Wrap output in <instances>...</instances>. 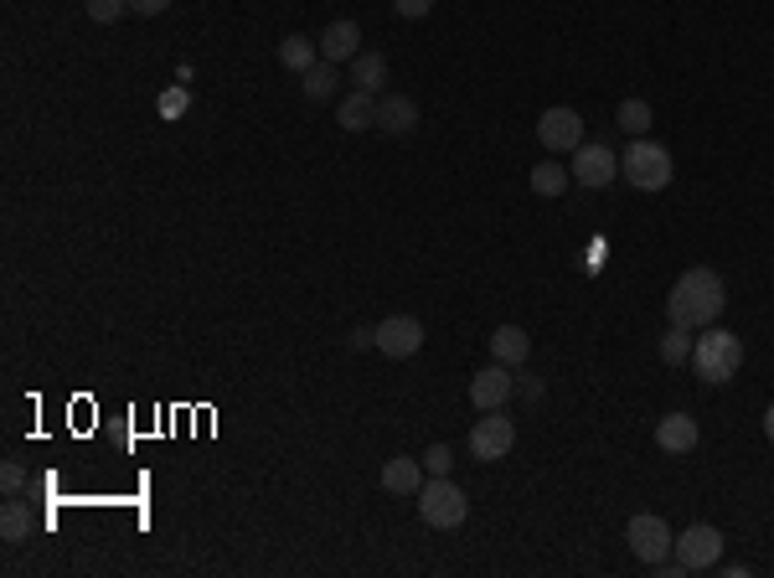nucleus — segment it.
I'll list each match as a JSON object with an SVG mask.
<instances>
[{"mask_svg":"<svg viewBox=\"0 0 774 578\" xmlns=\"http://www.w3.org/2000/svg\"><path fill=\"white\" fill-rule=\"evenodd\" d=\"M729 305V284L723 274L707 264H692L682 280L671 284L666 295V321L682 331H702V326H717V315Z\"/></svg>","mask_w":774,"mask_h":578,"instance_id":"f257e3e1","label":"nucleus"},{"mask_svg":"<svg viewBox=\"0 0 774 578\" xmlns=\"http://www.w3.org/2000/svg\"><path fill=\"white\" fill-rule=\"evenodd\" d=\"M352 83H357V93H383V83H387L383 52H357V58H352Z\"/></svg>","mask_w":774,"mask_h":578,"instance_id":"a211bd4d","label":"nucleus"},{"mask_svg":"<svg viewBox=\"0 0 774 578\" xmlns=\"http://www.w3.org/2000/svg\"><path fill=\"white\" fill-rule=\"evenodd\" d=\"M83 11H89L99 27H114V21L130 11V0H83Z\"/></svg>","mask_w":774,"mask_h":578,"instance_id":"a878e982","label":"nucleus"},{"mask_svg":"<svg viewBox=\"0 0 774 578\" xmlns=\"http://www.w3.org/2000/svg\"><path fill=\"white\" fill-rule=\"evenodd\" d=\"M424 480H429V470H424V460H408V455H393V460L383 465V490H387V496H418V490H424Z\"/></svg>","mask_w":774,"mask_h":578,"instance_id":"ddd939ff","label":"nucleus"},{"mask_svg":"<svg viewBox=\"0 0 774 578\" xmlns=\"http://www.w3.org/2000/svg\"><path fill=\"white\" fill-rule=\"evenodd\" d=\"M373 331H377V352L393 356V362H408V356H418V346H424V326H418L414 315H387Z\"/></svg>","mask_w":774,"mask_h":578,"instance_id":"9d476101","label":"nucleus"},{"mask_svg":"<svg viewBox=\"0 0 774 578\" xmlns=\"http://www.w3.org/2000/svg\"><path fill=\"white\" fill-rule=\"evenodd\" d=\"M414 501H418L424 527H434V533H455V527H465V517H470V496H465L449 475H429Z\"/></svg>","mask_w":774,"mask_h":578,"instance_id":"7ed1b4c3","label":"nucleus"},{"mask_svg":"<svg viewBox=\"0 0 774 578\" xmlns=\"http://www.w3.org/2000/svg\"><path fill=\"white\" fill-rule=\"evenodd\" d=\"M671 558H682L686 574H702V568H717L723 564V533L713 521H692L686 533H676V548Z\"/></svg>","mask_w":774,"mask_h":578,"instance_id":"0eeeda50","label":"nucleus"},{"mask_svg":"<svg viewBox=\"0 0 774 578\" xmlns=\"http://www.w3.org/2000/svg\"><path fill=\"white\" fill-rule=\"evenodd\" d=\"M336 83H342V73H336V62H315L310 73H299V89H305V99H315V104H326V99H336Z\"/></svg>","mask_w":774,"mask_h":578,"instance_id":"aec40b11","label":"nucleus"},{"mask_svg":"<svg viewBox=\"0 0 774 578\" xmlns=\"http://www.w3.org/2000/svg\"><path fill=\"white\" fill-rule=\"evenodd\" d=\"M568 171L579 181L583 192H604L614 176H620V155L610 145H599V140H583L573 155H568Z\"/></svg>","mask_w":774,"mask_h":578,"instance_id":"423d86ee","label":"nucleus"},{"mask_svg":"<svg viewBox=\"0 0 774 578\" xmlns=\"http://www.w3.org/2000/svg\"><path fill=\"white\" fill-rule=\"evenodd\" d=\"M352 346H357V352H367V346H377V331H373V326L352 331Z\"/></svg>","mask_w":774,"mask_h":578,"instance_id":"7c9ffc66","label":"nucleus"},{"mask_svg":"<svg viewBox=\"0 0 774 578\" xmlns=\"http://www.w3.org/2000/svg\"><path fill=\"white\" fill-rule=\"evenodd\" d=\"M377 130H387V134L418 130V104L408 93H377Z\"/></svg>","mask_w":774,"mask_h":578,"instance_id":"2eb2a0df","label":"nucleus"},{"mask_svg":"<svg viewBox=\"0 0 774 578\" xmlns=\"http://www.w3.org/2000/svg\"><path fill=\"white\" fill-rule=\"evenodd\" d=\"M661 362H666V367H686V362H692V331L671 326L666 336H661Z\"/></svg>","mask_w":774,"mask_h":578,"instance_id":"b1692460","label":"nucleus"},{"mask_svg":"<svg viewBox=\"0 0 774 578\" xmlns=\"http://www.w3.org/2000/svg\"><path fill=\"white\" fill-rule=\"evenodd\" d=\"M511 393H517V377H511V367H501V362H491V367H480L476 377H470V403H476L480 414L507 408Z\"/></svg>","mask_w":774,"mask_h":578,"instance_id":"9b49d317","label":"nucleus"},{"mask_svg":"<svg viewBox=\"0 0 774 578\" xmlns=\"http://www.w3.org/2000/svg\"><path fill=\"white\" fill-rule=\"evenodd\" d=\"M155 109H161V119H181L186 109H192V89H181V83H171V89H161V99H155Z\"/></svg>","mask_w":774,"mask_h":578,"instance_id":"393cba45","label":"nucleus"},{"mask_svg":"<svg viewBox=\"0 0 774 578\" xmlns=\"http://www.w3.org/2000/svg\"><path fill=\"white\" fill-rule=\"evenodd\" d=\"M0 486H6V496H16V490L27 486V470H21L16 460H6V465H0Z\"/></svg>","mask_w":774,"mask_h":578,"instance_id":"c85d7f7f","label":"nucleus"},{"mask_svg":"<svg viewBox=\"0 0 774 578\" xmlns=\"http://www.w3.org/2000/svg\"><path fill=\"white\" fill-rule=\"evenodd\" d=\"M697 439H702V429L692 414H666L655 424V449H661V455H692Z\"/></svg>","mask_w":774,"mask_h":578,"instance_id":"f8f14e48","label":"nucleus"},{"mask_svg":"<svg viewBox=\"0 0 774 578\" xmlns=\"http://www.w3.org/2000/svg\"><path fill=\"white\" fill-rule=\"evenodd\" d=\"M130 11L134 16H165L171 11V0H130Z\"/></svg>","mask_w":774,"mask_h":578,"instance_id":"c756f323","label":"nucleus"},{"mask_svg":"<svg viewBox=\"0 0 774 578\" xmlns=\"http://www.w3.org/2000/svg\"><path fill=\"white\" fill-rule=\"evenodd\" d=\"M614 124H620L630 140H641V134H651L655 114H651V104H645V99H625V104L614 109Z\"/></svg>","mask_w":774,"mask_h":578,"instance_id":"5701e85b","label":"nucleus"},{"mask_svg":"<svg viewBox=\"0 0 774 578\" xmlns=\"http://www.w3.org/2000/svg\"><path fill=\"white\" fill-rule=\"evenodd\" d=\"M393 11H398L403 21H424V16L434 11V0H393Z\"/></svg>","mask_w":774,"mask_h":578,"instance_id":"cd10ccee","label":"nucleus"},{"mask_svg":"<svg viewBox=\"0 0 774 578\" xmlns=\"http://www.w3.org/2000/svg\"><path fill=\"white\" fill-rule=\"evenodd\" d=\"M357 52H361V27L357 21H330V27L320 31V58L326 62L342 68V62H352Z\"/></svg>","mask_w":774,"mask_h":578,"instance_id":"4468645a","label":"nucleus"},{"mask_svg":"<svg viewBox=\"0 0 774 578\" xmlns=\"http://www.w3.org/2000/svg\"><path fill=\"white\" fill-rule=\"evenodd\" d=\"M511 445H517V424H511L501 408H496V414H480V424L470 429V455H476L480 465H491V460H507Z\"/></svg>","mask_w":774,"mask_h":578,"instance_id":"6e6552de","label":"nucleus"},{"mask_svg":"<svg viewBox=\"0 0 774 578\" xmlns=\"http://www.w3.org/2000/svg\"><path fill=\"white\" fill-rule=\"evenodd\" d=\"M764 434H770V445H774V403L764 408Z\"/></svg>","mask_w":774,"mask_h":578,"instance_id":"473e14b6","label":"nucleus"},{"mask_svg":"<svg viewBox=\"0 0 774 578\" xmlns=\"http://www.w3.org/2000/svg\"><path fill=\"white\" fill-rule=\"evenodd\" d=\"M744 367V342L733 331H717V326H702V336L692 342V372L702 383H733Z\"/></svg>","mask_w":774,"mask_h":578,"instance_id":"f03ea898","label":"nucleus"},{"mask_svg":"<svg viewBox=\"0 0 774 578\" xmlns=\"http://www.w3.org/2000/svg\"><path fill=\"white\" fill-rule=\"evenodd\" d=\"M671 150L666 145H655V140H630V150L620 155V176L635 186V192H666L671 186Z\"/></svg>","mask_w":774,"mask_h":578,"instance_id":"20e7f679","label":"nucleus"},{"mask_svg":"<svg viewBox=\"0 0 774 578\" xmlns=\"http://www.w3.org/2000/svg\"><path fill=\"white\" fill-rule=\"evenodd\" d=\"M424 470H429V475H449V470H455V449H449V445H429V449H424Z\"/></svg>","mask_w":774,"mask_h":578,"instance_id":"bb28decb","label":"nucleus"},{"mask_svg":"<svg viewBox=\"0 0 774 578\" xmlns=\"http://www.w3.org/2000/svg\"><path fill=\"white\" fill-rule=\"evenodd\" d=\"M315 62H320V42H310V37H284L279 42V68H289V73H310Z\"/></svg>","mask_w":774,"mask_h":578,"instance_id":"6ab92c4d","label":"nucleus"},{"mask_svg":"<svg viewBox=\"0 0 774 578\" xmlns=\"http://www.w3.org/2000/svg\"><path fill=\"white\" fill-rule=\"evenodd\" d=\"M336 124L352 130V134L377 130V93H357V89H352L342 104H336Z\"/></svg>","mask_w":774,"mask_h":578,"instance_id":"f3484780","label":"nucleus"},{"mask_svg":"<svg viewBox=\"0 0 774 578\" xmlns=\"http://www.w3.org/2000/svg\"><path fill=\"white\" fill-rule=\"evenodd\" d=\"M537 140H542V150H552V155H573V150L583 145V119L573 114V109H542V119H537Z\"/></svg>","mask_w":774,"mask_h":578,"instance_id":"1a4fd4ad","label":"nucleus"},{"mask_svg":"<svg viewBox=\"0 0 774 578\" xmlns=\"http://www.w3.org/2000/svg\"><path fill=\"white\" fill-rule=\"evenodd\" d=\"M527 356H532V336L521 326L491 331V362H501V367H527Z\"/></svg>","mask_w":774,"mask_h":578,"instance_id":"dca6fc26","label":"nucleus"},{"mask_svg":"<svg viewBox=\"0 0 774 578\" xmlns=\"http://www.w3.org/2000/svg\"><path fill=\"white\" fill-rule=\"evenodd\" d=\"M521 398H542V383H537V377H521Z\"/></svg>","mask_w":774,"mask_h":578,"instance_id":"2f4dec72","label":"nucleus"},{"mask_svg":"<svg viewBox=\"0 0 774 578\" xmlns=\"http://www.w3.org/2000/svg\"><path fill=\"white\" fill-rule=\"evenodd\" d=\"M625 542H630V552H635L645 568H655V564H666V558H671V548H676V533L666 527V517L641 511V517L625 521Z\"/></svg>","mask_w":774,"mask_h":578,"instance_id":"39448f33","label":"nucleus"},{"mask_svg":"<svg viewBox=\"0 0 774 578\" xmlns=\"http://www.w3.org/2000/svg\"><path fill=\"white\" fill-rule=\"evenodd\" d=\"M0 537L6 542H27L31 537V506L21 496H11V501L0 506Z\"/></svg>","mask_w":774,"mask_h":578,"instance_id":"4be33fe9","label":"nucleus"},{"mask_svg":"<svg viewBox=\"0 0 774 578\" xmlns=\"http://www.w3.org/2000/svg\"><path fill=\"white\" fill-rule=\"evenodd\" d=\"M568 181H573V171H568V165H558V161H542V165H532V176H527V186H532L537 196H563V192H568Z\"/></svg>","mask_w":774,"mask_h":578,"instance_id":"412c9836","label":"nucleus"}]
</instances>
